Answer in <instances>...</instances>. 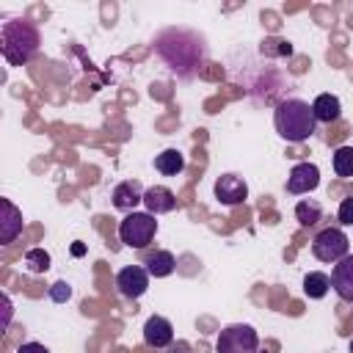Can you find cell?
<instances>
[{
  "instance_id": "obj_1",
  "label": "cell",
  "mask_w": 353,
  "mask_h": 353,
  "mask_svg": "<svg viewBox=\"0 0 353 353\" xmlns=\"http://www.w3.org/2000/svg\"><path fill=\"white\" fill-rule=\"evenodd\" d=\"M273 124H276V132L284 141H290V143H303L317 130L314 110L303 99H284V102H279L276 113H273Z\"/></svg>"
},
{
  "instance_id": "obj_2",
  "label": "cell",
  "mask_w": 353,
  "mask_h": 353,
  "mask_svg": "<svg viewBox=\"0 0 353 353\" xmlns=\"http://www.w3.org/2000/svg\"><path fill=\"white\" fill-rule=\"evenodd\" d=\"M0 50L11 66L28 63L39 52V30L30 19H8L0 30Z\"/></svg>"
},
{
  "instance_id": "obj_3",
  "label": "cell",
  "mask_w": 353,
  "mask_h": 353,
  "mask_svg": "<svg viewBox=\"0 0 353 353\" xmlns=\"http://www.w3.org/2000/svg\"><path fill=\"white\" fill-rule=\"evenodd\" d=\"M157 234V221L152 212H130L119 223V240L127 248H146Z\"/></svg>"
},
{
  "instance_id": "obj_4",
  "label": "cell",
  "mask_w": 353,
  "mask_h": 353,
  "mask_svg": "<svg viewBox=\"0 0 353 353\" xmlns=\"http://www.w3.org/2000/svg\"><path fill=\"white\" fill-rule=\"evenodd\" d=\"M256 347H259V334L245 323H232L221 328L215 342V353H256Z\"/></svg>"
},
{
  "instance_id": "obj_5",
  "label": "cell",
  "mask_w": 353,
  "mask_h": 353,
  "mask_svg": "<svg viewBox=\"0 0 353 353\" xmlns=\"http://www.w3.org/2000/svg\"><path fill=\"white\" fill-rule=\"evenodd\" d=\"M347 248H350L347 234L342 229H334V226L317 232L314 240H312V254L320 262H339V259L347 256Z\"/></svg>"
},
{
  "instance_id": "obj_6",
  "label": "cell",
  "mask_w": 353,
  "mask_h": 353,
  "mask_svg": "<svg viewBox=\"0 0 353 353\" xmlns=\"http://www.w3.org/2000/svg\"><path fill=\"white\" fill-rule=\"evenodd\" d=\"M116 287H119V292L124 298L135 301L149 290V270L141 268V265H127V268H121L116 273Z\"/></svg>"
},
{
  "instance_id": "obj_7",
  "label": "cell",
  "mask_w": 353,
  "mask_h": 353,
  "mask_svg": "<svg viewBox=\"0 0 353 353\" xmlns=\"http://www.w3.org/2000/svg\"><path fill=\"white\" fill-rule=\"evenodd\" d=\"M215 199H218L221 204H226V207L243 204V201L248 199V185H245V179L237 176V174H221V176L215 179Z\"/></svg>"
},
{
  "instance_id": "obj_8",
  "label": "cell",
  "mask_w": 353,
  "mask_h": 353,
  "mask_svg": "<svg viewBox=\"0 0 353 353\" xmlns=\"http://www.w3.org/2000/svg\"><path fill=\"white\" fill-rule=\"evenodd\" d=\"M320 185V168L314 163H298L292 165L290 176H287V193L292 196H301V193H309Z\"/></svg>"
},
{
  "instance_id": "obj_9",
  "label": "cell",
  "mask_w": 353,
  "mask_h": 353,
  "mask_svg": "<svg viewBox=\"0 0 353 353\" xmlns=\"http://www.w3.org/2000/svg\"><path fill=\"white\" fill-rule=\"evenodd\" d=\"M22 234V212L11 199H0V243L11 245Z\"/></svg>"
},
{
  "instance_id": "obj_10",
  "label": "cell",
  "mask_w": 353,
  "mask_h": 353,
  "mask_svg": "<svg viewBox=\"0 0 353 353\" xmlns=\"http://www.w3.org/2000/svg\"><path fill=\"white\" fill-rule=\"evenodd\" d=\"M143 342L149 347H168L174 342V325H171V320H165L160 314H152L143 323Z\"/></svg>"
},
{
  "instance_id": "obj_11",
  "label": "cell",
  "mask_w": 353,
  "mask_h": 353,
  "mask_svg": "<svg viewBox=\"0 0 353 353\" xmlns=\"http://www.w3.org/2000/svg\"><path fill=\"white\" fill-rule=\"evenodd\" d=\"M331 287L336 290V295H339L342 301H350V303H353V254H347L345 259H339V262L334 265Z\"/></svg>"
},
{
  "instance_id": "obj_12",
  "label": "cell",
  "mask_w": 353,
  "mask_h": 353,
  "mask_svg": "<svg viewBox=\"0 0 353 353\" xmlns=\"http://www.w3.org/2000/svg\"><path fill=\"white\" fill-rule=\"evenodd\" d=\"M143 204H146V212L163 215V212H171L176 207V196L165 185H152L143 190Z\"/></svg>"
},
{
  "instance_id": "obj_13",
  "label": "cell",
  "mask_w": 353,
  "mask_h": 353,
  "mask_svg": "<svg viewBox=\"0 0 353 353\" xmlns=\"http://www.w3.org/2000/svg\"><path fill=\"white\" fill-rule=\"evenodd\" d=\"M113 207L116 210H130V212H135V204H141L143 201V188H141V182L138 179H127V182H119L116 188H113Z\"/></svg>"
},
{
  "instance_id": "obj_14",
  "label": "cell",
  "mask_w": 353,
  "mask_h": 353,
  "mask_svg": "<svg viewBox=\"0 0 353 353\" xmlns=\"http://www.w3.org/2000/svg\"><path fill=\"white\" fill-rule=\"evenodd\" d=\"M312 110H314V119H317V121L331 124V121H336V119L342 116V102H339V97H334V94H320V97L312 102Z\"/></svg>"
},
{
  "instance_id": "obj_15",
  "label": "cell",
  "mask_w": 353,
  "mask_h": 353,
  "mask_svg": "<svg viewBox=\"0 0 353 353\" xmlns=\"http://www.w3.org/2000/svg\"><path fill=\"white\" fill-rule=\"evenodd\" d=\"M174 268H176V259H174L171 251H154V254L146 256V270H149V276H154V279L171 276Z\"/></svg>"
},
{
  "instance_id": "obj_16",
  "label": "cell",
  "mask_w": 353,
  "mask_h": 353,
  "mask_svg": "<svg viewBox=\"0 0 353 353\" xmlns=\"http://www.w3.org/2000/svg\"><path fill=\"white\" fill-rule=\"evenodd\" d=\"M154 168H157L160 174H165V176H176V174H182V168H185V154H182L179 149H165V152H160V154L154 157Z\"/></svg>"
},
{
  "instance_id": "obj_17",
  "label": "cell",
  "mask_w": 353,
  "mask_h": 353,
  "mask_svg": "<svg viewBox=\"0 0 353 353\" xmlns=\"http://www.w3.org/2000/svg\"><path fill=\"white\" fill-rule=\"evenodd\" d=\"M331 290V279L325 276V273H320V270H312V273H306L303 276V292L309 295V298H325V292Z\"/></svg>"
},
{
  "instance_id": "obj_18",
  "label": "cell",
  "mask_w": 353,
  "mask_h": 353,
  "mask_svg": "<svg viewBox=\"0 0 353 353\" xmlns=\"http://www.w3.org/2000/svg\"><path fill=\"white\" fill-rule=\"evenodd\" d=\"M320 212H323V210H320V204H317V201H312V199H309V201L303 199V201H298V204H295V218H298V223H301V226H314V223L320 221Z\"/></svg>"
},
{
  "instance_id": "obj_19",
  "label": "cell",
  "mask_w": 353,
  "mask_h": 353,
  "mask_svg": "<svg viewBox=\"0 0 353 353\" xmlns=\"http://www.w3.org/2000/svg\"><path fill=\"white\" fill-rule=\"evenodd\" d=\"M334 174L336 176H353V146H339L334 152Z\"/></svg>"
},
{
  "instance_id": "obj_20",
  "label": "cell",
  "mask_w": 353,
  "mask_h": 353,
  "mask_svg": "<svg viewBox=\"0 0 353 353\" xmlns=\"http://www.w3.org/2000/svg\"><path fill=\"white\" fill-rule=\"evenodd\" d=\"M25 265H28L30 273H44L50 268V254L44 248H30L25 254Z\"/></svg>"
},
{
  "instance_id": "obj_21",
  "label": "cell",
  "mask_w": 353,
  "mask_h": 353,
  "mask_svg": "<svg viewBox=\"0 0 353 353\" xmlns=\"http://www.w3.org/2000/svg\"><path fill=\"white\" fill-rule=\"evenodd\" d=\"M50 298H52L55 303H63V301L72 298V287H69L66 281H55V284L50 287Z\"/></svg>"
},
{
  "instance_id": "obj_22",
  "label": "cell",
  "mask_w": 353,
  "mask_h": 353,
  "mask_svg": "<svg viewBox=\"0 0 353 353\" xmlns=\"http://www.w3.org/2000/svg\"><path fill=\"white\" fill-rule=\"evenodd\" d=\"M339 223L353 226V196L342 199V204H339Z\"/></svg>"
},
{
  "instance_id": "obj_23",
  "label": "cell",
  "mask_w": 353,
  "mask_h": 353,
  "mask_svg": "<svg viewBox=\"0 0 353 353\" xmlns=\"http://www.w3.org/2000/svg\"><path fill=\"white\" fill-rule=\"evenodd\" d=\"M17 353H50V350L41 342H25V345L17 347Z\"/></svg>"
},
{
  "instance_id": "obj_24",
  "label": "cell",
  "mask_w": 353,
  "mask_h": 353,
  "mask_svg": "<svg viewBox=\"0 0 353 353\" xmlns=\"http://www.w3.org/2000/svg\"><path fill=\"white\" fill-rule=\"evenodd\" d=\"M11 298L8 295H3V328H8V323H11Z\"/></svg>"
},
{
  "instance_id": "obj_25",
  "label": "cell",
  "mask_w": 353,
  "mask_h": 353,
  "mask_svg": "<svg viewBox=\"0 0 353 353\" xmlns=\"http://www.w3.org/2000/svg\"><path fill=\"white\" fill-rule=\"evenodd\" d=\"M171 353H190V345H188V342H176V345L171 347Z\"/></svg>"
},
{
  "instance_id": "obj_26",
  "label": "cell",
  "mask_w": 353,
  "mask_h": 353,
  "mask_svg": "<svg viewBox=\"0 0 353 353\" xmlns=\"http://www.w3.org/2000/svg\"><path fill=\"white\" fill-rule=\"evenodd\" d=\"M72 254H74V256H83V254H85V245H83V243H74V245H72Z\"/></svg>"
},
{
  "instance_id": "obj_27",
  "label": "cell",
  "mask_w": 353,
  "mask_h": 353,
  "mask_svg": "<svg viewBox=\"0 0 353 353\" xmlns=\"http://www.w3.org/2000/svg\"><path fill=\"white\" fill-rule=\"evenodd\" d=\"M350 353H353V339H350Z\"/></svg>"
},
{
  "instance_id": "obj_28",
  "label": "cell",
  "mask_w": 353,
  "mask_h": 353,
  "mask_svg": "<svg viewBox=\"0 0 353 353\" xmlns=\"http://www.w3.org/2000/svg\"><path fill=\"white\" fill-rule=\"evenodd\" d=\"M256 353H259V350H256ZM262 353H265V350H262Z\"/></svg>"
}]
</instances>
